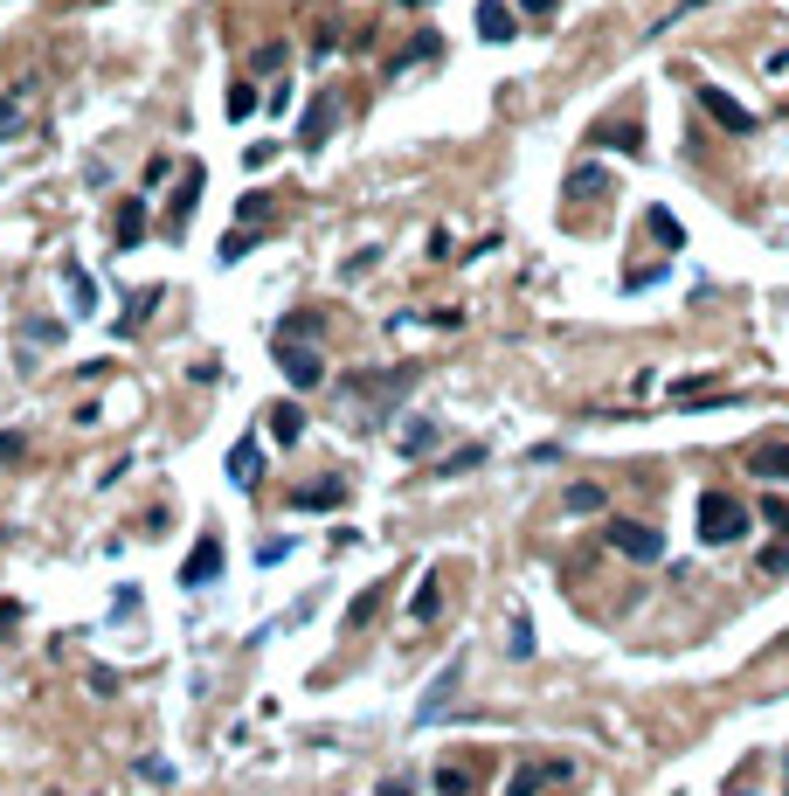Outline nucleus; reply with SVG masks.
Here are the masks:
<instances>
[{
  "label": "nucleus",
  "mask_w": 789,
  "mask_h": 796,
  "mask_svg": "<svg viewBox=\"0 0 789 796\" xmlns=\"http://www.w3.org/2000/svg\"><path fill=\"white\" fill-rule=\"evenodd\" d=\"M21 139V97H0V146Z\"/></svg>",
  "instance_id": "b1692460"
},
{
  "label": "nucleus",
  "mask_w": 789,
  "mask_h": 796,
  "mask_svg": "<svg viewBox=\"0 0 789 796\" xmlns=\"http://www.w3.org/2000/svg\"><path fill=\"white\" fill-rule=\"evenodd\" d=\"M312 332H319V319H312V312H292V319L277 326V340H312Z\"/></svg>",
  "instance_id": "a878e982"
},
{
  "label": "nucleus",
  "mask_w": 789,
  "mask_h": 796,
  "mask_svg": "<svg viewBox=\"0 0 789 796\" xmlns=\"http://www.w3.org/2000/svg\"><path fill=\"white\" fill-rule=\"evenodd\" d=\"M201 181H208V173L188 160V173H180V194H173V222L167 229H188V215H194V201H201Z\"/></svg>",
  "instance_id": "4468645a"
},
{
  "label": "nucleus",
  "mask_w": 789,
  "mask_h": 796,
  "mask_svg": "<svg viewBox=\"0 0 789 796\" xmlns=\"http://www.w3.org/2000/svg\"><path fill=\"white\" fill-rule=\"evenodd\" d=\"M602 541H610L617 554H630V561H658V554H665V533H658L651 520H610V527H602Z\"/></svg>",
  "instance_id": "f03ea898"
},
{
  "label": "nucleus",
  "mask_w": 789,
  "mask_h": 796,
  "mask_svg": "<svg viewBox=\"0 0 789 796\" xmlns=\"http://www.w3.org/2000/svg\"><path fill=\"white\" fill-rule=\"evenodd\" d=\"M568 194H610V181H602V173H575Z\"/></svg>",
  "instance_id": "473e14b6"
},
{
  "label": "nucleus",
  "mask_w": 789,
  "mask_h": 796,
  "mask_svg": "<svg viewBox=\"0 0 789 796\" xmlns=\"http://www.w3.org/2000/svg\"><path fill=\"white\" fill-rule=\"evenodd\" d=\"M699 112L714 118V125H727V132H755V112H748V105H734L720 84H699Z\"/></svg>",
  "instance_id": "39448f33"
},
{
  "label": "nucleus",
  "mask_w": 789,
  "mask_h": 796,
  "mask_svg": "<svg viewBox=\"0 0 789 796\" xmlns=\"http://www.w3.org/2000/svg\"><path fill=\"white\" fill-rule=\"evenodd\" d=\"M478 35H485V42H513V35H519L506 0H478Z\"/></svg>",
  "instance_id": "f8f14e48"
},
{
  "label": "nucleus",
  "mask_w": 789,
  "mask_h": 796,
  "mask_svg": "<svg viewBox=\"0 0 789 796\" xmlns=\"http://www.w3.org/2000/svg\"><path fill=\"white\" fill-rule=\"evenodd\" d=\"M14 624H21V603H14V596H8V603H0V637H8V630H14Z\"/></svg>",
  "instance_id": "c9c22d12"
},
{
  "label": "nucleus",
  "mask_w": 789,
  "mask_h": 796,
  "mask_svg": "<svg viewBox=\"0 0 789 796\" xmlns=\"http://www.w3.org/2000/svg\"><path fill=\"white\" fill-rule=\"evenodd\" d=\"M430 783H436V789H451V796H464V789H478V776H471V768H436Z\"/></svg>",
  "instance_id": "5701e85b"
},
{
  "label": "nucleus",
  "mask_w": 789,
  "mask_h": 796,
  "mask_svg": "<svg viewBox=\"0 0 789 796\" xmlns=\"http://www.w3.org/2000/svg\"><path fill=\"white\" fill-rule=\"evenodd\" d=\"M430 444H436V423H409V429H402V450H409V457H423Z\"/></svg>",
  "instance_id": "4be33fe9"
},
{
  "label": "nucleus",
  "mask_w": 789,
  "mask_h": 796,
  "mask_svg": "<svg viewBox=\"0 0 789 796\" xmlns=\"http://www.w3.org/2000/svg\"><path fill=\"white\" fill-rule=\"evenodd\" d=\"M644 236H658L665 250H678V243H686V229H678V215H672V209H651V215H644Z\"/></svg>",
  "instance_id": "a211bd4d"
},
{
  "label": "nucleus",
  "mask_w": 789,
  "mask_h": 796,
  "mask_svg": "<svg viewBox=\"0 0 789 796\" xmlns=\"http://www.w3.org/2000/svg\"><path fill=\"white\" fill-rule=\"evenodd\" d=\"M589 146H610V152H644V132L630 118H610V125H596L589 132Z\"/></svg>",
  "instance_id": "9d476101"
},
{
  "label": "nucleus",
  "mask_w": 789,
  "mask_h": 796,
  "mask_svg": "<svg viewBox=\"0 0 789 796\" xmlns=\"http://www.w3.org/2000/svg\"><path fill=\"white\" fill-rule=\"evenodd\" d=\"M436 609H443V582L430 575L423 588H415V603H409V616H415V624H436Z\"/></svg>",
  "instance_id": "412c9836"
},
{
  "label": "nucleus",
  "mask_w": 789,
  "mask_h": 796,
  "mask_svg": "<svg viewBox=\"0 0 789 796\" xmlns=\"http://www.w3.org/2000/svg\"><path fill=\"white\" fill-rule=\"evenodd\" d=\"M561 783H575V762H519L513 776H506V789H513V796H534V789H561Z\"/></svg>",
  "instance_id": "20e7f679"
},
{
  "label": "nucleus",
  "mask_w": 789,
  "mask_h": 796,
  "mask_svg": "<svg viewBox=\"0 0 789 796\" xmlns=\"http://www.w3.org/2000/svg\"><path fill=\"white\" fill-rule=\"evenodd\" d=\"M457 672H464V665H451V672H443V679H436V692H430V700H423V707H415V721H436V713H443V707H451V692H457Z\"/></svg>",
  "instance_id": "aec40b11"
},
{
  "label": "nucleus",
  "mask_w": 789,
  "mask_h": 796,
  "mask_svg": "<svg viewBox=\"0 0 789 796\" xmlns=\"http://www.w3.org/2000/svg\"><path fill=\"white\" fill-rule=\"evenodd\" d=\"M402 8H430V0H402Z\"/></svg>",
  "instance_id": "4c0bfd02"
},
{
  "label": "nucleus",
  "mask_w": 789,
  "mask_h": 796,
  "mask_svg": "<svg viewBox=\"0 0 789 796\" xmlns=\"http://www.w3.org/2000/svg\"><path fill=\"white\" fill-rule=\"evenodd\" d=\"M21 457H29V444H21L14 429H0V465H21Z\"/></svg>",
  "instance_id": "7c9ffc66"
},
{
  "label": "nucleus",
  "mask_w": 789,
  "mask_h": 796,
  "mask_svg": "<svg viewBox=\"0 0 789 796\" xmlns=\"http://www.w3.org/2000/svg\"><path fill=\"white\" fill-rule=\"evenodd\" d=\"M471 465H485V450H478V444L457 450V457H443V478H457V471H471Z\"/></svg>",
  "instance_id": "c85d7f7f"
},
{
  "label": "nucleus",
  "mask_w": 789,
  "mask_h": 796,
  "mask_svg": "<svg viewBox=\"0 0 789 796\" xmlns=\"http://www.w3.org/2000/svg\"><path fill=\"white\" fill-rule=\"evenodd\" d=\"M519 8H526V14H555L561 0H519Z\"/></svg>",
  "instance_id": "e433bc0d"
},
{
  "label": "nucleus",
  "mask_w": 789,
  "mask_h": 796,
  "mask_svg": "<svg viewBox=\"0 0 789 796\" xmlns=\"http://www.w3.org/2000/svg\"><path fill=\"white\" fill-rule=\"evenodd\" d=\"M256 478H263V450H256V436H243V444L229 450V485H243V492H256Z\"/></svg>",
  "instance_id": "1a4fd4ad"
},
{
  "label": "nucleus",
  "mask_w": 789,
  "mask_h": 796,
  "mask_svg": "<svg viewBox=\"0 0 789 796\" xmlns=\"http://www.w3.org/2000/svg\"><path fill=\"white\" fill-rule=\"evenodd\" d=\"M215 575H222V541H215V533H201L194 554L180 561V582H188V588H208Z\"/></svg>",
  "instance_id": "423d86ee"
},
{
  "label": "nucleus",
  "mask_w": 789,
  "mask_h": 796,
  "mask_svg": "<svg viewBox=\"0 0 789 796\" xmlns=\"http://www.w3.org/2000/svg\"><path fill=\"white\" fill-rule=\"evenodd\" d=\"M423 56H436V35H415V42L402 49V56H394V76H402L409 63H423Z\"/></svg>",
  "instance_id": "393cba45"
},
{
  "label": "nucleus",
  "mask_w": 789,
  "mask_h": 796,
  "mask_svg": "<svg viewBox=\"0 0 789 796\" xmlns=\"http://www.w3.org/2000/svg\"><path fill=\"white\" fill-rule=\"evenodd\" d=\"M139 776H146V783H173V762H160V755H146V762H139Z\"/></svg>",
  "instance_id": "72a5a7b5"
},
{
  "label": "nucleus",
  "mask_w": 789,
  "mask_h": 796,
  "mask_svg": "<svg viewBox=\"0 0 789 796\" xmlns=\"http://www.w3.org/2000/svg\"><path fill=\"white\" fill-rule=\"evenodd\" d=\"M339 499H347V485H339V478H319V485H298V492H292L298 512H319V506H339Z\"/></svg>",
  "instance_id": "2eb2a0df"
},
{
  "label": "nucleus",
  "mask_w": 789,
  "mask_h": 796,
  "mask_svg": "<svg viewBox=\"0 0 789 796\" xmlns=\"http://www.w3.org/2000/svg\"><path fill=\"white\" fill-rule=\"evenodd\" d=\"M381 596H388L381 582H375V588H360V596L347 603V630H367V624H375V616H381Z\"/></svg>",
  "instance_id": "f3484780"
},
{
  "label": "nucleus",
  "mask_w": 789,
  "mask_h": 796,
  "mask_svg": "<svg viewBox=\"0 0 789 796\" xmlns=\"http://www.w3.org/2000/svg\"><path fill=\"white\" fill-rule=\"evenodd\" d=\"M782 789H789V762H782Z\"/></svg>",
  "instance_id": "58836bf2"
},
{
  "label": "nucleus",
  "mask_w": 789,
  "mask_h": 796,
  "mask_svg": "<svg viewBox=\"0 0 789 796\" xmlns=\"http://www.w3.org/2000/svg\"><path fill=\"white\" fill-rule=\"evenodd\" d=\"M568 506H575V512H589V506H602V485H568Z\"/></svg>",
  "instance_id": "c756f323"
},
{
  "label": "nucleus",
  "mask_w": 789,
  "mask_h": 796,
  "mask_svg": "<svg viewBox=\"0 0 789 796\" xmlns=\"http://www.w3.org/2000/svg\"><path fill=\"white\" fill-rule=\"evenodd\" d=\"M782 645H789V637H782Z\"/></svg>",
  "instance_id": "ea45409f"
},
{
  "label": "nucleus",
  "mask_w": 789,
  "mask_h": 796,
  "mask_svg": "<svg viewBox=\"0 0 789 796\" xmlns=\"http://www.w3.org/2000/svg\"><path fill=\"white\" fill-rule=\"evenodd\" d=\"M263 416H271V436H277V444H298V436H305V408H298V402H271Z\"/></svg>",
  "instance_id": "ddd939ff"
},
{
  "label": "nucleus",
  "mask_w": 789,
  "mask_h": 796,
  "mask_svg": "<svg viewBox=\"0 0 789 796\" xmlns=\"http://www.w3.org/2000/svg\"><path fill=\"white\" fill-rule=\"evenodd\" d=\"M256 112V91L250 84H229V118H250Z\"/></svg>",
  "instance_id": "cd10ccee"
},
{
  "label": "nucleus",
  "mask_w": 789,
  "mask_h": 796,
  "mask_svg": "<svg viewBox=\"0 0 789 796\" xmlns=\"http://www.w3.org/2000/svg\"><path fill=\"white\" fill-rule=\"evenodd\" d=\"M70 291H76V319H84V312H91V277L76 270V264H70Z\"/></svg>",
  "instance_id": "2f4dec72"
},
{
  "label": "nucleus",
  "mask_w": 789,
  "mask_h": 796,
  "mask_svg": "<svg viewBox=\"0 0 789 796\" xmlns=\"http://www.w3.org/2000/svg\"><path fill=\"white\" fill-rule=\"evenodd\" d=\"M415 381V368H394V374H360V381H347V395H375V408H388L394 395H402Z\"/></svg>",
  "instance_id": "0eeeda50"
},
{
  "label": "nucleus",
  "mask_w": 789,
  "mask_h": 796,
  "mask_svg": "<svg viewBox=\"0 0 789 796\" xmlns=\"http://www.w3.org/2000/svg\"><path fill=\"white\" fill-rule=\"evenodd\" d=\"M263 215H271V194H243L235 201V222H263Z\"/></svg>",
  "instance_id": "bb28decb"
},
{
  "label": "nucleus",
  "mask_w": 789,
  "mask_h": 796,
  "mask_svg": "<svg viewBox=\"0 0 789 796\" xmlns=\"http://www.w3.org/2000/svg\"><path fill=\"white\" fill-rule=\"evenodd\" d=\"M112 229H118V250H139V236H146V201L132 194L125 209H118V222H112Z\"/></svg>",
  "instance_id": "dca6fc26"
},
{
  "label": "nucleus",
  "mask_w": 789,
  "mask_h": 796,
  "mask_svg": "<svg viewBox=\"0 0 789 796\" xmlns=\"http://www.w3.org/2000/svg\"><path fill=\"white\" fill-rule=\"evenodd\" d=\"M277 374L292 381V389H319L326 381V361L312 347H298V340H277Z\"/></svg>",
  "instance_id": "7ed1b4c3"
},
{
  "label": "nucleus",
  "mask_w": 789,
  "mask_h": 796,
  "mask_svg": "<svg viewBox=\"0 0 789 796\" xmlns=\"http://www.w3.org/2000/svg\"><path fill=\"white\" fill-rule=\"evenodd\" d=\"M748 465H755V478L789 485V436H769V444H755V450H748Z\"/></svg>",
  "instance_id": "6e6552de"
},
{
  "label": "nucleus",
  "mask_w": 789,
  "mask_h": 796,
  "mask_svg": "<svg viewBox=\"0 0 789 796\" xmlns=\"http://www.w3.org/2000/svg\"><path fill=\"white\" fill-rule=\"evenodd\" d=\"M534 651V630H526V616H513V658Z\"/></svg>",
  "instance_id": "f704fd0d"
},
{
  "label": "nucleus",
  "mask_w": 789,
  "mask_h": 796,
  "mask_svg": "<svg viewBox=\"0 0 789 796\" xmlns=\"http://www.w3.org/2000/svg\"><path fill=\"white\" fill-rule=\"evenodd\" d=\"M748 533V506L734 499V492H699V541L706 548H727V541H741Z\"/></svg>",
  "instance_id": "f257e3e1"
},
{
  "label": "nucleus",
  "mask_w": 789,
  "mask_h": 796,
  "mask_svg": "<svg viewBox=\"0 0 789 796\" xmlns=\"http://www.w3.org/2000/svg\"><path fill=\"white\" fill-rule=\"evenodd\" d=\"M250 250H256V222H235L229 236H222V250H215V256H222V264H243Z\"/></svg>",
  "instance_id": "6ab92c4d"
},
{
  "label": "nucleus",
  "mask_w": 789,
  "mask_h": 796,
  "mask_svg": "<svg viewBox=\"0 0 789 796\" xmlns=\"http://www.w3.org/2000/svg\"><path fill=\"white\" fill-rule=\"evenodd\" d=\"M333 118H339V105H333V97H312V112H305V125H298V146H326Z\"/></svg>",
  "instance_id": "9b49d317"
}]
</instances>
